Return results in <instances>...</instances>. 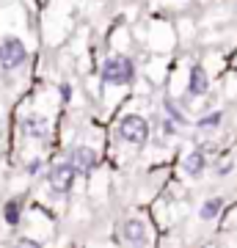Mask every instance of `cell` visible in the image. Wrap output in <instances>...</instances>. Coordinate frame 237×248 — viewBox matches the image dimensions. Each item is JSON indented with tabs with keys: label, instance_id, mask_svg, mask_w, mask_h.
<instances>
[{
	"label": "cell",
	"instance_id": "cell-1",
	"mask_svg": "<svg viewBox=\"0 0 237 248\" xmlns=\"http://www.w3.org/2000/svg\"><path fill=\"white\" fill-rule=\"evenodd\" d=\"M102 80L105 86H130L135 80V63L127 55H111L102 63Z\"/></svg>",
	"mask_w": 237,
	"mask_h": 248
},
{
	"label": "cell",
	"instance_id": "cell-11",
	"mask_svg": "<svg viewBox=\"0 0 237 248\" xmlns=\"http://www.w3.org/2000/svg\"><path fill=\"white\" fill-rule=\"evenodd\" d=\"M19 215H22V204H19L17 199L6 202V207H3V218H6V223H9V226H17Z\"/></svg>",
	"mask_w": 237,
	"mask_h": 248
},
{
	"label": "cell",
	"instance_id": "cell-5",
	"mask_svg": "<svg viewBox=\"0 0 237 248\" xmlns=\"http://www.w3.org/2000/svg\"><path fill=\"white\" fill-rule=\"evenodd\" d=\"M69 163L75 166L78 174H91V171L97 169V152L91 149V146H75L69 152Z\"/></svg>",
	"mask_w": 237,
	"mask_h": 248
},
{
	"label": "cell",
	"instance_id": "cell-13",
	"mask_svg": "<svg viewBox=\"0 0 237 248\" xmlns=\"http://www.w3.org/2000/svg\"><path fill=\"white\" fill-rule=\"evenodd\" d=\"M166 113H168V119H171V122H174L176 127H179V124H188V119L182 116V110H179V108H176L174 102H171V99H166Z\"/></svg>",
	"mask_w": 237,
	"mask_h": 248
},
{
	"label": "cell",
	"instance_id": "cell-9",
	"mask_svg": "<svg viewBox=\"0 0 237 248\" xmlns=\"http://www.w3.org/2000/svg\"><path fill=\"white\" fill-rule=\"evenodd\" d=\"M204 169H207V157H204V152H190L188 157H185V171H188V177H202Z\"/></svg>",
	"mask_w": 237,
	"mask_h": 248
},
{
	"label": "cell",
	"instance_id": "cell-12",
	"mask_svg": "<svg viewBox=\"0 0 237 248\" xmlns=\"http://www.w3.org/2000/svg\"><path fill=\"white\" fill-rule=\"evenodd\" d=\"M221 122H223V116H221V110H212L210 116H202V119L196 122V127H202V130H210V127H218Z\"/></svg>",
	"mask_w": 237,
	"mask_h": 248
},
{
	"label": "cell",
	"instance_id": "cell-4",
	"mask_svg": "<svg viewBox=\"0 0 237 248\" xmlns=\"http://www.w3.org/2000/svg\"><path fill=\"white\" fill-rule=\"evenodd\" d=\"M75 177H78L75 166L69 160H63V163H55L53 169L47 171V185L53 187V193H69L72 185H75Z\"/></svg>",
	"mask_w": 237,
	"mask_h": 248
},
{
	"label": "cell",
	"instance_id": "cell-6",
	"mask_svg": "<svg viewBox=\"0 0 237 248\" xmlns=\"http://www.w3.org/2000/svg\"><path fill=\"white\" fill-rule=\"evenodd\" d=\"M122 234L127 243H132L135 248H143V243H146V226H143V221H138V218H127V221L122 223Z\"/></svg>",
	"mask_w": 237,
	"mask_h": 248
},
{
	"label": "cell",
	"instance_id": "cell-16",
	"mask_svg": "<svg viewBox=\"0 0 237 248\" xmlns=\"http://www.w3.org/2000/svg\"><path fill=\"white\" fill-rule=\"evenodd\" d=\"M229 171H232V163H223V166L218 169V174H229Z\"/></svg>",
	"mask_w": 237,
	"mask_h": 248
},
{
	"label": "cell",
	"instance_id": "cell-7",
	"mask_svg": "<svg viewBox=\"0 0 237 248\" xmlns=\"http://www.w3.org/2000/svg\"><path fill=\"white\" fill-rule=\"evenodd\" d=\"M210 89V78H207V69L204 66H190V80H188V91H190V97H204Z\"/></svg>",
	"mask_w": 237,
	"mask_h": 248
},
{
	"label": "cell",
	"instance_id": "cell-10",
	"mask_svg": "<svg viewBox=\"0 0 237 248\" xmlns=\"http://www.w3.org/2000/svg\"><path fill=\"white\" fill-rule=\"evenodd\" d=\"M221 210H223V199L215 196V199H207V202L202 204L199 215H202L204 221H212V218H218V215H221Z\"/></svg>",
	"mask_w": 237,
	"mask_h": 248
},
{
	"label": "cell",
	"instance_id": "cell-14",
	"mask_svg": "<svg viewBox=\"0 0 237 248\" xmlns=\"http://www.w3.org/2000/svg\"><path fill=\"white\" fill-rule=\"evenodd\" d=\"M14 248H42V243H36V240H31V237H22V240H17Z\"/></svg>",
	"mask_w": 237,
	"mask_h": 248
},
{
	"label": "cell",
	"instance_id": "cell-8",
	"mask_svg": "<svg viewBox=\"0 0 237 248\" xmlns=\"http://www.w3.org/2000/svg\"><path fill=\"white\" fill-rule=\"evenodd\" d=\"M22 133H25L28 138L44 141L47 133H50V124H47V119H42V116H25V119H22Z\"/></svg>",
	"mask_w": 237,
	"mask_h": 248
},
{
	"label": "cell",
	"instance_id": "cell-2",
	"mask_svg": "<svg viewBox=\"0 0 237 248\" xmlns=\"http://www.w3.org/2000/svg\"><path fill=\"white\" fill-rule=\"evenodd\" d=\"M119 138L130 146H141L149 141V122L138 113H127L119 122Z\"/></svg>",
	"mask_w": 237,
	"mask_h": 248
},
{
	"label": "cell",
	"instance_id": "cell-15",
	"mask_svg": "<svg viewBox=\"0 0 237 248\" xmlns=\"http://www.w3.org/2000/svg\"><path fill=\"white\" fill-rule=\"evenodd\" d=\"M163 130H166V135H176V124L171 122V119H166V122H163Z\"/></svg>",
	"mask_w": 237,
	"mask_h": 248
},
{
	"label": "cell",
	"instance_id": "cell-3",
	"mask_svg": "<svg viewBox=\"0 0 237 248\" xmlns=\"http://www.w3.org/2000/svg\"><path fill=\"white\" fill-rule=\"evenodd\" d=\"M28 58V50L22 45V39L17 36H6L0 42V69L3 72H11V69H19Z\"/></svg>",
	"mask_w": 237,
	"mask_h": 248
}]
</instances>
